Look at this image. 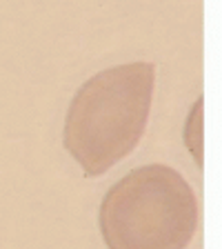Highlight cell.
<instances>
[{"mask_svg": "<svg viewBox=\"0 0 222 249\" xmlns=\"http://www.w3.org/2000/svg\"><path fill=\"white\" fill-rule=\"evenodd\" d=\"M155 67L129 62L104 69L76 91L65 120V147L85 176H100L129 156L145 134Z\"/></svg>", "mask_w": 222, "mask_h": 249, "instance_id": "6da1fadb", "label": "cell"}, {"mask_svg": "<svg viewBox=\"0 0 222 249\" xmlns=\"http://www.w3.org/2000/svg\"><path fill=\"white\" fill-rule=\"evenodd\" d=\"M196 227V194L165 165L129 171L100 205V231L109 249H187Z\"/></svg>", "mask_w": 222, "mask_h": 249, "instance_id": "7a4b0ae2", "label": "cell"}]
</instances>
